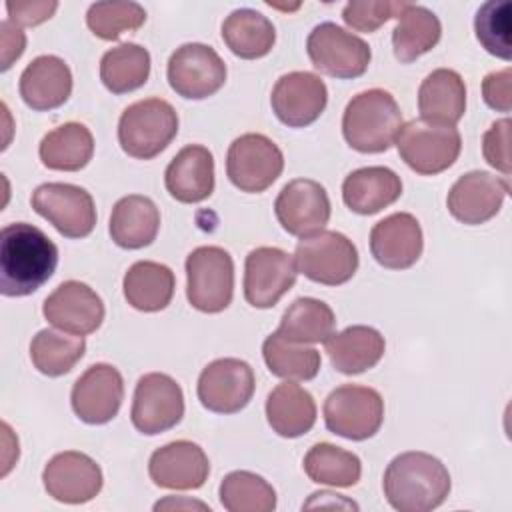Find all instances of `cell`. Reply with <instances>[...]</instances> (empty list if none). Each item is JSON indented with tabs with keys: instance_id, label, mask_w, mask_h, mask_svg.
<instances>
[{
	"instance_id": "cell-1",
	"label": "cell",
	"mask_w": 512,
	"mask_h": 512,
	"mask_svg": "<svg viewBox=\"0 0 512 512\" xmlns=\"http://www.w3.org/2000/svg\"><path fill=\"white\" fill-rule=\"evenodd\" d=\"M58 266L56 244L34 224L14 222L0 234V292L28 296L46 284Z\"/></svg>"
},
{
	"instance_id": "cell-2",
	"label": "cell",
	"mask_w": 512,
	"mask_h": 512,
	"mask_svg": "<svg viewBox=\"0 0 512 512\" xmlns=\"http://www.w3.org/2000/svg\"><path fill=\"white\" fill-rule=\"evenodd\" d=\"M388 504L398 512H428L450 494V472L436 456L410 450L394 456L382 480Z\"/></svg>"
},
{
	"instance_id": "cell-3",
	"label": "cell",
	"mask_w": 512,
	"mask_h": 512,
	"mask_svg": "<svg viewBox=\"0 0 512 512\" xmlns=\"http://www.w3.org/2000/svg\"><path fill=\"white\" fill-rule=\"evenodd\" d=\"M400 126V106L384 88H370L356 94L342 114L344 140L362 154L386 152L394 144Z\"/></svg>"
},
{
	"instance_id": "cell-4",
	"label": "cell",
	"mask_w": 512,
	"mask_h": 512,
	"mask_svg": "<svg viewBox=\"0 0 512 512\" xmlns=\"http://www.w3.org/2000/svg\"><path fill=\"white\" fill-rule=\"evenodd\" d=\"M178 134V114L164 98H144L130 104L118 120L120 148L138 160H150Z\"/></svg>"
},
{
	"instance_id": "cell-5",
	"label": "cell",
	"mask_w": 512,
	"mask_h": 512,
	"mask_svg": "<svg viewBox=\"0 0 512 512\" xmlns=\"http://www.w3.org/2000/svg\"><path fill=\"white\" fill-rule=\"evenodd\" d=\"M394 142L406 166L422 176L448 170L462 150V138L456 126L426 118H414L402 124Z\"/></svg>"
},
{
	"instance_id": "cell-6",
	"label": "cell",
	"mask_w": 512,
	"mask_h": 512,
	"mask_svg": "<svg viewBox=\"0 0 512 512\" xmlns=\"http://www.w3.org/2000/svg\"><path fill=\"white\" fill-rule=\"evenodd\" d=\"M234 294V260L220 246H198L186 258V296L192 308L218 314Z\"/></svg>"
},
{
	"instance_id": "cell-7",
	"label": "cell",
	"mask_w": 512,
	"mask_h": 512,
	"mask_svg": "<svg viewBox=\"0 0 512 512\" xmlns=\"http://www.w3.org/2000/svg\"><path fill=\"white\" fill-rule=\"evenodd\" d=\"M294 264L308 280L324 286H338L356 274L358 250L344 234L336 230H318L300 238L294 252Z\"/></svg>"
},
{
	"instance_id": "cell-8",
	"label": "cell",
	"mask_w": 512,
	"mask_h": 512,
	"mask_svg": "<svg viewBox=\"0 0 512 512\" xmlns=\"http://www.w3.org/2000/svg\"><path fill=\"white\" fill-rule=\"evenodd\" d=\"M384 422V400L378 390L360 384H342L324 400L326 428L346 440H368Z\"/></svg>"
},
{
	"instance_id": "cell-9",
	"label": "cell",
	"mask_w": 512,
	"mask_h": 512,
	"mask_svg": "<svg viewBox=\"0 0 512 512\" xmlns=\"http://www.w3.org/2000/svg\"><path fill=\"white\" fill-rule=\"evenodd\" d=\"M306 52L316 70L340 80L362 76L372 58L370 46L360 36L334 22H322L312 28Z\"/></svg>"
},
{
	"instance_id": "cell-10",
	"label": "cell",
	"mask_w": 512,
	"mask_h": 512,
	"mask_svg": "<svg viewBox=\"0 0 512 512\" xmlns=\"http://www.w3.org/2000/svg\"><path fill=\"white\" fill-rule=\"evenodd\" d=\"M284 170V154L276 142L258 132L238 136L226 154L230 182L250 194L270 188Z\"/></svg>"
},
{
	"instance_id": "cell-11",
	"label": "cell",
	"mask_w": 512,
	"mask_h": 512,
	"mask_svg": "<svg viewBox=\"0 0 512 512\" xmlns=\"http://www.w3.org/2000/svg\"><path fill=\"white\" fill-rule=\"evenodd\" d=\"M32 208L66 238H86L96 226V206L88 190L66 184L46 182L32 192Z\"/></svg>"
},
{
	"instance_id": "cell-12",
	"label": "cell",
	"mask_w": 512,
	"mask_h": 512,
	"mask_svg": "<svg viewBox=\"0 0 512 512\" xmlns=\"http://www.w3.org/2000/svg\"><path fill=\"white\" fill-rule=\"evenodd\" d=\"M170 88L188 100H202L216 94L226 82V64L220 54L202 42L178 46L166 68Z\"/></svg>"
},
{
	"instance_id": "cell-13",
	"label": "cell",
	"mask_w": 512,
	"mask_h": 512,
	"mask_svg": "<svg viewBox=\"0 0 512 512\" xmlns=\"http://www.w3.org/2000/svg\"><path fill=\"white\" fill-rule=\"evenodd\" d=\"M184 416V394L180 384L162 372L144 374L136 388L130 410L134 428L146 436L174 428Z\"/></svg>"
},
{
	"instance_id": "cell-14",
	"label": "cell",
	"mask_w": 512,
	"mask_h": 512,
	"mask_svg": "<svg viewBox=\"0 0 512 512\" xmlns=\"http://www.w3.org/2000/svg\"><path fill=\"white\" fill-rule=\"evenodd\" d=\"M256 388L254 370L240 358H218L198 378L200 404L216 414H236L248 406Z\"/></svg>"
},
{
	"instance_id": "cell-15",
	"label": "cell",
	"mask_w": 512,
	"mask_h": 512,
	"mask_svg": "<svg viewBox=\"0 0 512 512\" xmlns=\"http://www.w3.org/2000/svg\"><path fill=\"white\" fill-rule=\"evenodd\" d=\"M294 258L276 246H258L244 262V298L254 308H272L296 282Z\"/></svg>"
},
{
	"instance_id": "cell-16",
	"label": "cell",
	"mask_w": 512,
	"mask_h": 512,
	"mask_svg": "<svg viewBox=\"0 0 512 512\" xmlns=\"http://www.w3.org/2000/svg\"><path fill=\"white\" fill-rule=\"evenodd\" d=\"M124 400V380L116 366L98 362L86 368L72 386L70 402L74 414L86 424L110 422Z\"/></svg>"
},
{
	"instance_id": "cell-17",
	"label": "cell",
	"mask_w": 512,
	"mask_h": 512,
	"mask_svg": "<svg viewBox=\"0 0 512 512\" xmlns=\"http://www.w3.org/2000/svg\"><path fill=\"white\" fill-rule=\"evenodd\" d=\"M272 112L290 128H304L320 118L328 104L324 80L306 70H294L280 76L270 96Z\"/></svg>"
},
{
	"instance_id": "cell-18",
	"label": "cell",
	"mask_w": 512,
	"mask_h": 512,
	"mask_svg": "<svg viewBox=\"0 0 512 512\" xmlns=\"http://www.w3.org/2000/svg\"><path fill=\"white\" fill-rule=\"evenodd\" d=\"M330 198L326 188L310 178L290 180L274 202V214L280 226L292 236H308L330 220Z\"/></svg>"
},
{
	"instance_id": "cell-19",
	"label": "cell",
	"mask_w": 512,
	"mask_h": 512,
	"mask_svg": "<svg viewBox=\"0 0 512 512\" xmlns=\"http://www.w3.org/2000/svg\"><path fill=\"white\" fill-rule=\"evenodd\" d=\"M44 490L58 502L84 504L102 490V470L84 452L66 450L48 460L42 472Z\"/></svg>"
},
{
	"instance_id": "cell-20",
	"label": "cell",
	"mask_w": 512,
	"mask_h": 512,
	"mask_svg": "<svg viewBox=\"0 0 512 512\" xmlns=\"http://www.w3.org/2000/svg\"><path fill=\"white\" fill-rule=\"evenodd\" d=\"M508 192L510 184L506 178L484 170H472L452 184L446 206L458 222L478 226L500 212Z\"/></svg>"
},
{
	"instance_id": "cell-21",
	"label": "cell",
	"mask_w": 512,
	"mask_h": 512,
	"mask_svg": "<svg viewBox=\"0 0 512 512\" xmlns=\"http://www.w3.org/2000/svg\"><path fill=\"white\" fill-rule=\"evenodd\" d=\"M42 314L52 326L86 336L100 328L104 320V302L88 284L66 280L46 296Z\"/></svg>"
},
{
	"instance_id": "cell-22",
	"label": "cell",
	"mask_w": 512,
	"mask_h": 512,
	"mask_svg": "<svg viewBox=\"0 0 512 512\" xmlns=\"http://www.w3.org/2000/svg\"><path fill=\"white\" fill-rule=\"evenodd\" d=\"M150 480L166 490H196L210 474L206 452L190 440H174L154 450L148 460Z\"/></svg>"
},
{
	"instance_id": "cell-23",
	"label": "cell",
	"mask_w": 512,
	"mask_h": 512,
	"mask_svg": "<svg viewBox=\"0 0 512 512\" xmlns=\"http://www.w3.org/2000/svg\"><path fill=\"white\" fill-rule=\"evenodd\" d=\"M422 250V228L410 212H394L370 230V252L384 268L406 270L418 262Z\"/></svg>"
},
{
	"instance_id": "cell-24",
	"label": "cell",
	"mask_w": 512,
	"mask_h": 512,
	"mask_svg": "<svg viewBox=\"0 0 512 512\" xmlns=\"http://www.w3.org/2000/svg\"><path fill=\"white\" fill-rule=\"evenodd\" d=\"M18 90L28 108L36 112L54 110L72 94V72L62 58L42 54L24 68Z\"/></svg>"
},
{
	"instance_id": "cell-25",
	"label": "cell",
	"mask_w": 512,
	"mask_h": 512,
	"mask_svg": "<svg viewBox=\"0 0 512 512\" xmlns=\"http://www.w3.org/2000/svg\"><path fill=\"white\" fill-rule=\"evenodd\" d=\"M168 194L184 204L206 200L214 192V156L202 144L184 146L166 166Z\"/></svg>"
},
{
	"instance_id": "cell-26",
	"label": "cell",
	"mask_w": 512,
	"mask_h": 512,
	"mask_svg": "<svg viewBox=\"0 0 512 512\" xmlns=\"http://www.w3.org/2000/svg\"><path fill=\"white\" fill-rule=\"evenodd\" d=\"M402 194L400 176L386 166H366L352 170L342 182L344 204L362 216H372L394 204Z\"/></svg>"
},
{
	"instance_id": "cell-27",
	"label": "cell",
	"mask_w": 512,
	"mask_h": 512,
	"mask_svg": "<svg viewBox=\"0 0 512 512\" xmlns=\"http://www.w3.org/2000/svg\"><path fill=\"white\" fill-rule=\"evenodd\" d=\"M108 230L120 248L138 250L150 246L160 230V212L148 196L128 194L114 204Z\"/></svg>"
},
{
	"instance_id": "cell-28",
	"label": "cell",
	"mask_w": 512,
	"mask_h": 512,
	"mask_svg": "<svg viewBox=\"0 0 512 512\" xmlns=\"http://www.w3.org/2000/svg\"><path fill=\"white\" fill-rule=\"evenodd\" d=\"M324 344L330 364L348 376L374 368L386 350L384 336L376 328L364 324L348 326L342 332L332 334Z\"/></svg>"
},
{
	"instance_id": "cell-29",
	"label": "cell",
	"mask_w": 512,
	"mask_h": 512,
	"mask_svg": "<svg viewBox=\"0 0 512 512\" xmlns=\"http://www.w3.org/2000/svg\"><path fill=\"white\" fill-rule=\"evenodd\" d=\"M266 418L278 436L298 438L312 430L316 422V402L306 388L288 380L274 386L268 394Z\"/></svg>"
},
{
	"instance_id": "cell-30",
	"label": "cell",
	"mask_w": 512,
	"mask_h": 512,
	"mask_svg": "<svg viewBox=\"0 0 512 512\" xmlns=\"http://www.w3.org/2000/svg\"><path fill=\"white\" fill-rule=\"evenodd\" d=\"M418 110L422 118L456 124L466 112V84L452 68L432 70L418 88Z\"/></svg>"
},
{
	"instance_id": "cell-31",
	"label": "cell",
	"mask_w": 512,
	"mask_h": 512,
	"mask_svg": "<svg viewBox=\"0 0 512 512\" xmlns=\"http://www.w3.org/2000/svg\"><path fill=\"white\" fill-rule=\"evenodd\" d=\"M174 286V272L152 260L134 262L122 280L126 302L140 312L164 310L174 296Z\"/></svg>"
},
{
	"instance_id": "cell-32",
	"label": "cell",
	"mask_w": 512,
	"mask_h": 512,
	"mask_svg": "<svg viewBox=\"0 0 512 512\" xmlns=\"http://www.w3.org/2000/svg\"><path fill=\"white\" fill-rule=\"evenodd\" d=\"M38 154L50 170L76 172L92 160L94 136L82 122H64L40 140Z\"/></svg>"
},
{
	"instance_id": "cell-33",
	"label": "cell",
	"mask_w": 512,
	"mask_h": 512,
	"mask_svg": "<svg viewBox=\"0 0 512 512\" xmlns=\"http://www.w3.org/2000/svg\"><path fill=\"white\" fill-rule=\"evenodd\" d=\"M396 20L398 24L392 32V48L396 60L402 64L414 62L422 54L430 52L442 36L438 16L426 6L406 2Z\"/></svg>"
},
{
	"instance_id": "cell-34",
	"label": "cell",
	"mask_w": 512,
	"mask_h": 512,
	"mask_svg": "<svg viewBox=\"0 0 512 512\" xmlns=\"http://www.w3.org/2000/svg\"><path fill=\"white\" fill-rule=\"evenodd\" d=\"M222 40L238 58L256 60L272 50L276 42V28L262 12L238 8L222 22Z\"/></svg>"
},
{
	"instance_id": "cell-35",
	"label": "cell",
	"mask_w": 512,
	"mask_h": 512,
	"mask_svg": "<svg viewBox=\"0 0 512 512\" xmlns=\"http://www.w3.org/2000/svg\"><path fill=\"white\" fill-rule=\"evenodd\" d=\"M334 310L318 298H296L282 314L278 334L290 342L316 344L326 342L334 334Z\"/></svg>"
},
{
	"instance_id": "cell-36",
	"label": "cell",
	"mask_w": 512,
	"mask_h": 512,
	"mask_svg": "<svg viewBox=\"0 0 512 512\" xmlns=\"http://www.w3.org/2000/svg\"><path fill=\"white\" fill-rule=\"evenodd\" d=\"M150 76V52L134 42L104 52L100 80L112 94H126L146 84Z\"/></svg>"
},
{
	"instance_id": "cell-37",
	"label": "cell",
	"mask_w": 512,
	"mask_h": 512,
	"mask_svg": "<svg viewBox=\"0 0 512 512\" xmlns=\"http://www.w3.org/2000/svg\"><path fill=\"white\" fill-rule=\"evenodd\" d=\"M84 352V338L64 330L44 328L30 342V360L34 368L50 378L68 374L82 360Z\"/></svg>"
},
{
	"instance_id": "cell-38",
	"label": "cell",
	"mask_w": 512,
	"mask_h": 512,
	"mask_svg": "<svg viewBox=\"0 0 512 512\" xmlns=\"http://www.w3.org/2000/svg\"><path fill=\"white\" fill-rule=\"evenodd\" d=\"M302 466L312 482L336 488H350L358 484L362 476L360 458L354 452L334 446L330 442L314 444L306 452Z\"/></svg>"
},
{
	"instance_id": "cell-39",
	"label": "cell",
	"mask_w": 512,
	"mask_h": 512,
	"mask_svg": "<svg viewBox=\"0 0 512 512\" xmlns=\"http://www.w3.org/2000/svg\"><path fill=\"white\" fill-rule=\"evenodd\" d=\"M262 356L268 370L290 382L312 380L320 372V352L312 346L290 342L278 332L270 334L262 344Z\"/></svg>"
},
{
	"instance_id": "cell-40",
	"label": "cell",
	"mask_w": 512,
	"mask_h": 512,
	"mask_svg": "<svg viewBox=\"0 0 512 512\" xmlns=\"http://www.w3.org/2000/svg\"><path fill=\"white\" fill-rule=\"evenodd\" d=\"M218 494L228 512H272L276 508L274 488L262 476L248 470L226 474Z\"/></svg>"
},
{
	"instance_id": "cell-41",
	"label": "cell",
	"mask_w": 512,
	"mask_h": 512,
	"mask_svg": "<svg viewBox=\"0 0 512 512\" xmlns=\"http://www.w3.org/2000/svg\"><path fill=\"white\" fill-rule=\"evenodd\" d=\"M146 22V10L138 2H94L86 12V24L102 40H118L124 32H134Z\"/></svg>"
},
{
	"instance_id": "cell-42",
	"label": "cell",
	"mask_w": 512,
	"mask_h": 512,
	"mask_svg": "<svg viewBox=\"0 0 512 512\" xmlns=\"http://www.w3.org/2000/svg\"><path fill=\"white\" fill-rule=\"evenodd\" d=\"M510 2H486L478 8L474 30L478 42L486 48V52L510 60Z\"/></svg>"
},
{
	"instance_id": "cell-43",
	"label": "cell",
	"mask_w": 512,
	"mask_h": 512,
	"mask_svg": "<svg viewBox=\"0 0 512 512\" xmlns=\"http://www.w3.org/2000/svg\"><path fill=\"white\" fill-rule=\"evenodd\" d=\"M406 2H368V0H354L348 2L342 10V20L358 32H374L390 18H398L400 10Z\"/></svg>"
},
{
	"instance_id": "cell-44",
	"label": "cell",
	"mask_w": 512,
	"mask_h": 512,
	"mask_svg": "<svg viewBox=\"0 0 512 512\" xmlns=\"http://www.w3.org/2000/svg\"><path fill=\"white\" fill-rule=\"evenodd\" d=\"M484 160L500 170L504 176L510 174V118L496 120L482 136Z\"/></svg>"
},
{
	"instance_id": "cell-45",
	"label": "cell",
	"mask_w": 512,
	"mask_h": 512,
	"mask_svg": "<svg viewBox=\"0 0 512 512\" xmlns=\"http://www.w3.org/2000/svg\"><path fill=\"white\" fill-rule=\"evenodd\" d=\"M484 102L498 112H510L512 108V70L510 66L490 72L482 82Z\"/></svg>"
},
{
	"instance_id": "cell-46",
	"label": "cell",
	"mask_w": 512,
	"mask_h": 512,
	"mask_svg": "<svg viewBox=\"0 0 512 512\" xmlns=\"http://www.w3.org/2000/svg\"><path fill=\"white\" fill-rule=\"evenodd\" d=\"M58 2H6V10H8V20L14 22L16 26H38L42 22H46L48 18H52V14L56 12Z\"/></svg>"
},
{
	"instance_id": "cell-47",
	"label": "cell",
	"mask_w": 512,
	"mask_h": 512,
	"mask_svg": "<svg viewBox=\"0 0 512 512\" xmlns=\"http://www.w3.org/2000/svg\"><path fill=\"white\" fill-rule=\"evenodd\" d=\"M2 30V70H8L14 60H18L26 46L24 32L10 20H4L0 24Z\"/></svg>"
},
{
	"instance_id": "cell-48",
	"label": "cell",
	"mask_w": 512,
	"mask_h": 512,
	"mask_svg": "<svg viewBox=\"0 0 512 512\" xmlns=\"http://www.w3.org/2000/svg\"><path fill=\"white\" fill-rule=\"evenodd\" d=\"M162 508H200V510H210L206 504L202 502H196V500H178V498H166V500H160L154 504V510H162Z\"/></svg>"
}]
</instances>
